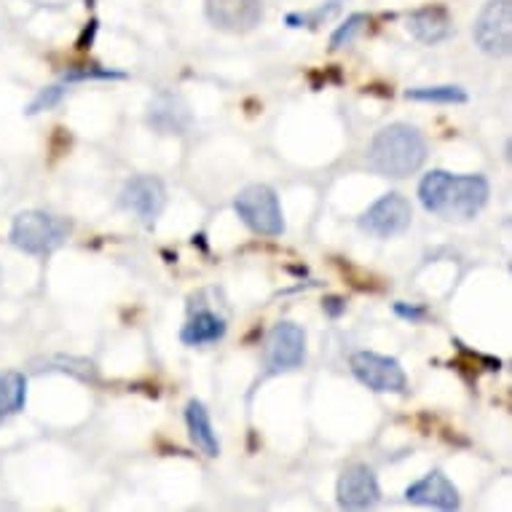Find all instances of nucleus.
<instances>
[{
	"label": "nucleus",
	"instance_id": "412c9836",
	"mask_svg": "<svg viewBox=\"0 0 512 512\" xmlns=\"http://www.w3.org/2000/svg\"><path fill=\"white\" fill-rule=\"evenodd\" d=\"M113 78H126L124 73L116 70H97V68H84V70H70L65 81H113Z\"/></svg>",
	"mask_w": 512,
	"mask_h": 512
},
{
	"label": "nucleus",
	"instance_id": "f8f14e48",
	"mask_svg": "<svg viewBox=\"0 0 512 512\" xmlns=\"http://www.w3.org/2000/svg\"><path fill=\"white\" fill-rule=\"evenodd\" d=\"M405 499L421 507H435V510H459V491L443 472H429L421 480L405 488Z\"/></svg>",
	"mask_w": 512,
	"mask_h": 512
},
{
	"label": "nucleus",
	"instance_id": "4468645a",
	"mask_svg": "<svg viewBox=\"0 0 512 512\" xmlns=\"http://www.w3.org/2000/svg\"><path fill=\"white\" fill-rule=\"evenodd\" d=\"M148 121L159 132H164V135H185L191 129V113H188L183 100L175 97V94H159L151 102V116H148Z\"/></svg>",
	"mask_w": 512,
	"mask_h": 512
},
{
	"label": "nucleus",
	"instance_id": "9b49d317",
	"mask_svg": "<svg viewBox=\"0 0 512 512\" xmlns=\"http://www.w3.org/2000/svg\"><path fill=\"white\" fill-rule=\"evenodd\" d=\"M207 19L226 33H250L261 25V0H207Z\"/></svg>",
	"mask_w": 512,
	"mask_h": 512
},
{
	"label": "nucleus",
	"instance_id": "f3484780",
	"mask_svg": "<svg viewBox=\"0 0 512 512\" xmlns=\"http://www.w3.org/2000/svg\"><path fill=\"white\" fill-rule=\"evenodd\" d=\"M27 378L17 370H0V419L25 411Z\"/></svg>",
	"mask_w": 512,
	"mask_h": 512
},
{
	"label": "nucleus",
	"instance_id": "a211bd4d",
	"mask_svg": "<svg viewBox=\"0 0 512 512\" xmlns=\"http://www.w3.org/2000/svg\"><path fill=\"white\" fill-rule=\"evenodd\" d=\"M405 97L413 102H435V105H464L467 92L459 86H424V89H408Z\"/></svg>",
	"mask_w": 512,
	"mask_h": 512
},
{
	"label": "nucleus",
	"instance_id": "20e7f679",
	"mask_svg": "<svg viewBox=\"0 0 512 512\" xmlns=\"http://www.w3.org/2000/svg\"><path fill=\"white\" fill-rule=\"evenodd\" d=\"M236 215L242 218L244 226H250L255 234L282 236L285 234V218L279 207V196L269 185H250L234 202Z\"/></svg>",
	"mask_w": 512,
	"mask_h": 512
},
{
	"label": "nucleus",
	"instance_id": "5701e85b",
	"mask_svg": "<svg viewBox=\"0 0 512 512\" xmlns=\"http://www.w3.org/2000/svg\"><path fill=\"white\" fill-rule=\"evenodd\" d=\"M395 314L403 319H411V322H421L427 317V309L424 306H405V303H395Z\"/></svg>",
	"mask_w": 512,
	"mask_h": 512
},
{
	"label": "nucleus",
	"instance_id": "39448f33",
	"mask_svg": "<svg viewBox=\"0 0 512 512\" xmlns=\"http://www.w3.org/2000/svg\"><path fill=\"white\" fill-rule=\"evenodd\" d=\"M352 373L357 376L360 384H365L373 392H392V395H403L408 389V378H405L403 365L395 357L378 352H357L352 357Z\"/></svg>",
	"mask_w": 512,
	"mask_h": 512
},
{
	"label": "nucleus",
	"instance_id": "b1692460",
	"mask_svg": "<svg viewBox=\"0 0 512 512\" xmlns=\"http://www.w3.org/2000/svg\"><path fill=\"white\" fill-rule=\"evenodd\" d=\"M322 309H325V314H328V317L336 319L346 311V303H344V298H336V295H330V298H325V303H322Z\"/></svg>",
	"mask_w": 512,
	"mask_h": 512
},
{
	"label": "nucleus",
	"instance_id": "aec40b11",
	"mask_svg": "<svg viewBox=\"0 0 512 512\" xmlns=\"http://www.w3.org/2000/svg\"><path fill=\"white\" fill-rule=\"evenodd\" d=\"M62 97H65V86H49V89H43V92L38 94L33 102H30L27 113H30V116H35V113H41V110L54 108V105H59V100H62Z\"/></svg>",
	"mask_w": 512,
	"mask_h": 512
},
{
	"label": "nucleus",
	"instance_id": "0eeeda50",
	"mask_svg": "<svg viewBox=\"0 0 512 512\" xmlns=\"http://www.w3.org/2000/svg\"><path fill=\"white\" fill-rule=\"evenodd\" d=\"M413 220L411 202L400 194H384L378 202H373L368 210L362 212L360 228L365 234L376 239H392L408 231Z\"/></svg>",
	"mask_w": 512,
	"mask_h": 512
},
{
	"label": "nucleus",
	"instance_id": "423d86ee",
	"mask_svg": "<svg viewBox=\"0 0 512 512\" xmlns=\"http://www.w3.org/2000/svg\"><path fill=\"white\" fill-rule=\"evenodd\" d=\"M475 43L488 57H507L512 49V6L510 0H491L475 22Z\"/></svg>",
	"mask_w": 512,
	"mask_h": 512
},
{
	"label": "nucleus",
	"instance_id": "f257e3e1",
	"mask_svg": "<svg viewBox=\"0 0 512 512\" xmlns=\"http://www.w3.org/2000/svg\"><path fill=\"white\" fill-rule=\"evenodd\" d=\"M424 210L451 223H467L488 202V180L483 175H451L443 169L429 172L419 185Z\"/></svg>",
	"mask_w": 512,
	"mask_h": 512
},
{
	"label": "nucleus",
	"instance_id": "f03ea898",
	"mask_svg": "<svg viewBox=\"0 0 512 512\" xmlns=\"http://www.w3.org/2000/svg\"><path fill=\"white\" fill-rule=\"evenodd\" d=\"M427 161V140L421 137L416 126L408 124H389L368 145V164L373 172L384 177H403L416 175Z\"/></svg>",
	"mask_w": 512,
	"mask_h": 512
},
{
	"label": "nucleus",
	"instance_id": "6e6552de",
	"mask_svg": "<svg viewBox=\"0 0 512 512\" xmlns=\"http://www.w3.org/2000/svg\"><path fill=\"white\" fill-rule=\"evenodd\" d=\"M306 360V333L293 322H279L266 338V368L269 373L301 368Z\"/></svg>",
	"mask_w": 512,
	"mask_h": 512
},
{
	"label": "nucleus",
	"instance_id": "ddd939ff",
	"mask_svg": "<svg viewBox=\"0 0 512 512\" xmlns=\"http://www.w3.org/2000/svg\"><path fill=\"white\" fill-rule=\"evenodd\" d=\"M408 30H411L416 41L437 46V43L448 41L454 35V22L448 17V11L440 9V6H432V9L413 11L408 17Z\"/></svg>",
	"mask_w": 512,
	"mask_h": 512
},
{
	"label": "nucleus",
	"instance_id": "4be33fe9",
	"mask_svg": "<svg viewBox=\"0 0 512 512\" xmlns=\"http://www.w3.org/2000/svg\"><path fill=\"white\" fill-rule=\"evenodd\" d=\"M336 11H338V6H330L328 11L319 9L317 14H311V17H306V14H290V17H287V25H290V27H303V25H309V22H314V25H317L319 19L330 17V14H336ZM314 25H311V27H314Z\"/></svg>",
	"mask_w": 512,
	"mask_h": 512
},
{
	"label": "nucleus",
	"instance_id": "2eb2a0df",
	"mask_svg": "<svg viewBox=\"0 0 512 512\" xmlns=\"http://www.w3.org/2000/svg\"><path fill=\"white\" fill-rule=\"evenodd\" d=\"M223 336H226V319L212 314V311H199L180 330L185 346L218 344V341H223Z\"/></svg>",
	"mask_w": 512,
	"mask_h": 512
},
{
	"label": "nucleus",
	"instance_id": "1a4fd4ad",
	"mask_svg": "<svg viewBox=\"0 0 512 512\" xmlns=\"http://www.w3.org/2000/svg\"><path fill=\"white\" fill-rule=\"evenodd\" d=\"M121 204L129 212H135L145 226L153 228V223L159 220V215L167 207V188L159 177L153 175L132 177L121 191Z\"/></svg>",
	"mask_w": 512,
	"mask_h": 512
},
{
	"label": "nucleus",
	"instance_id": "9d476101",
	"mask_svg": "<svg viewBox=\"0 0 512 512\" xmlns=\"http://www.w3.org/2000/svg\"><path fill=\"white\" fill-rule=\"evenodd\" d=\"M336 496L344 510H370V507H376L381 502L376 472L370 470L368 464H352L338 478Z\"/></svg>",
	"mask_w": 512,
	"mask_h": 512
},
{
	"label": "nucleus",
	"instance_id": "7ed1b4c3",
	"mask_svg": "<svg viewBox=\"0 0 512 512\" xmlns=\"http://www.w3.org/2000/svg\"><path fill=\"white\" fill-rule=\"evenodd\" d=\"M70 220L41 210L19 212L11 223V244L27 255H51L70 236Z\"/></svg>",
	"mask_w": 512,
	"mask_h": 512
},
{
	"label": "nucleus",
	"instance_id": "dca6fc26",
	"mask_svg": "<svg viewBox=\"0 0 512 512\" xmlns=\"http://www.w3.org/2000/svg\"><path fill=\"white\" fill-rule=\"evenodd\" d=\"M185 424H188V432H191V440L194 445L202 451L204 456H215L220 454V443L218 435H215V429H212V419L207 408H204L199 400H191L188 408H185Z\"/></svg>",
	"mask_w": 512,
	"mask_h": 512
},
{
	"label": "nucleus",
	"instance_id": "6ab92c4d",
	"mask_svg": "<svg viewBox=\"0 0 512 512\" xmlns=\"http://www.w3.org/2000/svg\"><path fill=\"white\" fill-rule=\"evenodd\" d=\"M368 25V17L365 14H354L344 22V25L338 27L333 38H330V49H344V46H352L354 38L362 33V27Z\"/></svg>",
	"mask_w": 512,
	"mask_h": 512
}]
</instances>
